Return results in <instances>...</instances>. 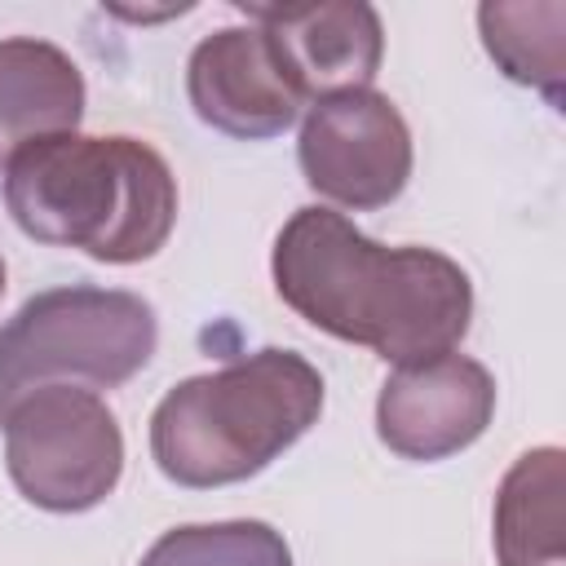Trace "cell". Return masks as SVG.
<instances>
[{
  "instance_id": "6da1fadb",
  "label": "cell",
  "mask_w": 566,
  "mask_h": 566,
  "mask_svg": "<svg viewBox=\"0 0 566 566\" xmlns=\"http://www.w3.org/2000/svg\"><path fill=\"white\" fill-rule=\"evenodd\" d=\"M274 292L310 327L385 363L451 354L473 318L469 274L433 248H385L332 208H296L274 239Z\"/></svg>"
},
{
  "instance_id": "7a4b0ae2",
  "label": "cell",
  "mask_w": 566,
  "mask_h": 566,
  "mask_svg": "<svg viewBox=\"0 0 566 566\" xmlns=\"http://www.w3.org/2000/svg\"><path fill=\"white\" fill-rule=\"evenodd\" d=\"M4 203L27 239L106 265L155 256L177 221V177L137 137L57 133L9 150Z\"/></svg>"
},
{
  "instance_id": "3957f363",
  "label": "cell",
  "mask_w": 566,
  "mask_h": 566,
  "mask_svg": "<svg viewBox=\"0 0 566 566\" xmlns=\"http://www.w3.org/2000/svg\"><path fill=\"white\" fill-rule=\"evenodd\" d=\"M323 411V376L292 349H256L172 385L150 416V455L177 486L256 478Z\"/></svg>"
},
{
  "instance_id": "277c9868",
  "label": "cell",
  "mask_w": 566,
  "mask_h": 566,
  "mask_svg": "<svg viewBox=\"0 0 566 566\" xmlns=\"http://www.w3.org/2000/svg\"><path fill=\"white\" fill-rule=\"evenodd\" d=\"M159 345L150 301L119 287H49L0 323V416L49 385L115 389Z\"/></svg>"
},
{
  "instance_id": "5b68a950",
  "label": "cell",
  "mask_w": 566,
  "mask_h": 566,
  "mask_svg": "<svg viewBox=\"0 0 566 566\" xmlns=\"http://www.w3.org/2000/svg\"><path fill=\"white\" fill-rule=\"evenodd\" d=\"M0 429L9 478L35 509L84 513L119 486L124 433L93 389H35L0 416Z\"/></svg>"
},
{
  "instance_id": "8992f818",
  "label": "cell",
  "mask_w": 566,
  "mask_h": 566,
  "mask_svg": "<svg viewBox=\"0 0 566 566\" xmlns=\"http://www.w3.org/2000/svg\"><path fill=\"white\" fill-rule=\"evenodd\" d=\"M296 155L305 181L323 199L354 212H371L407 190L411 128L385 93H336L310 106Z\"/></svg>"
},
{
  "instance_id": "52a82bcc",
  "label": "cell",
  "mask_w": 566,
  "mask_h": 566,
  "mask_svg": "<svg viewBox=\"0 0 566 566\" xmlns=\"http://www.w3.org/2000/svg\"><path fill=\"white\" fill-rule=\"evenodd\" d=\"M495 416V380L464 354H438L389 371L376 398V433L402 460H447L473 447Z\"/></svg>"
},
{
  "instance_id": "ba28073f",
  "label": "cell",
  "mask_w": 566,
  "mask_h": 566,
  "mask_svg": "<svg viewBox=\"0 0 566 566\" xmlns=\"http://www.w3.org/2000/svg\"><path fill=\"white\" fill-rule=\"evenodd\" d=\"M265 31L283 75L301 102H323L336 93H358L376 80L385 57V31L371 4H239Z\"/></svg>"
},
{
  "instance_id": "9c48e42d",
  "label": "cell",
  "mask_w": 566,
  "mask_h": 566,
  "mask_svg": "<svg viewBox=\"0 0 566 566\" xmlns=\"http://www.w3.org/2000/svg\"><path fill=\"white\" fill-rule=\"evenodd\" d=\"M186 93L208 128L243 142L287 133L305 106L261 27H221L203 35L186 62Z\"/></svg>"
},
{
  "instance_id": "30bf717a",
  "label": "cell",
  "mask_w": 566,
  "mask_h": 566,
  "mask_svg": "<svg viewBox=\"0 0 566 566\" xmlns=\"http://www.w3.org/2000/svg\"><path fill=\"white\" fill-rule=\"evenodd\" d=\"M84 115V75L49 40H0V146L75 133Z\"/></svg>"
},
{
  "instance_id": "8fae6325",
  "label": "cell",
  "mask_w": 566,
  "mask_h": 566,
  "mask_svg": "<svg viewBox=\"0 0 566 566\" xmlns=\"http://www.w3.org/2000/svg\"><path fill=\"white\" fill-rule=\"evenodd\" d=\"M495 557L500 566H566L557 447H535L504 473L495 495Z\"/></svg>"
},
{
  "instance_id": "7c38bea8",
  "label": "cell",
  "mask_w": 566,
  "mask_h": 566,
  "mask_svg": "<svg viewBox=\"0 0 566 566\" xmlns=\"http://www.w3.org/2000/svg\"><path fill=\"white\" fill-rule=\"evenodd\" d=\"M478 31L495 66L535 93L553 111L566 97V4L562 0H531V4H482Z\"/></svg>"
},
{
  "instance_id": "4fadbf2b",
  "label": "cell",
  "mask_w": 566,
  "mask_h": 566,
  "mask_svg": "<svg viewBox=\"0 0 566 566\" xmlns=\"http://www.w3.org/2000/svg\"><path fill=\"white\" fill-rule=\"evenodd\" d=\"M137 566H292L287 539L270 522H203L164 531Z\"/></svg>"
},
{
  "instance_id": "5bb4252c",
  "label": "cell",
  "mask_w": 566,
  "mask_h": 566,
  "mask_svg": "<svg viewBox=\"0 0 566 566\" xmlns=\"http://www.w3.org/2000/svg\"><path fill=\"white\" fill-rule=\"evenodd\" d=\"M0 296H4V261H0Z\"/></svg>"
}]
</instances>
